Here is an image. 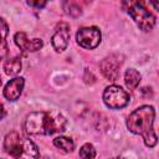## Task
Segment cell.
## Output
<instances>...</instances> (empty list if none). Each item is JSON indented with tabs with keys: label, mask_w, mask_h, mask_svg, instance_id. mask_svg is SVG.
I'll return each mask as SVG.
<instances>
[{
	"label": "cell",
	"mask_w": 159,
	"mask_h": 159,
	"mask_svg": "<svg viewBox=\"0 0 159 159\" xmlns=\"http://www.w3.org/2000/svg\"><path fill=\"white\" fill-rule=\"evenodd\" d=\"M24 128L27 134L51 135L65 130L66 119L57 111L32 112L26 117Z\"/></svg>",
	"instance_id": "obj_1"
},
{
	"label": "cell",
	"mask_w": 159,
	"mask_h": 159,
	"mask_svg": "<svg viewBox=\"0 0 159 159\" xmlns=\"http://www.w3.org/2000/svg\"><path fill=\"white\" fill-rule=\"evenodd\" d=\"M154 117L155 111L152 106H140L134 109L127 119L128 129L134 134L142 135L145 145L149 148L157 144V134L153 129Z\"/></svg>",
	"instance_id": "obj_2"
},
{
	"label": "cell",
	"mask_w": 159,
	"mask_h": 159,
	"mask_svg": "<svg viewBox=\"0 0 159 159\" xmlns=\"http://www.w3.org/2000/svg\"><path fill=\"white\" fill-rule=\"evenodd\" d=\"M4 149L15 159H39L37 145L17 132H10L4 139Z\"/></svg>",
	"instance_id": "obj_3"
},
{
	"label": "cell",
	"mask_w": 159,
	"mask_h": 159,
	"mask_svg": "<svg viewBox=\"0 0 159 159\" xmlns=\"http://www.w3.org/2000/svg\"><path fill=\"white\" fill-rule=\"evenodd\" d=\"M128 5L127 11L132 16V19L135 21V24L139 26L143 31H150L155 25V16L152 14V11L145 6L143 1H129L124 2Z\"/></svg>",
	"instance_id": "obj_4"
},
{
	"label": "cell",
	"mask_w": 159,
	"mask_h": 159,
	"mask_svg": "<svg viewBox=\"0 0 159 159\" xmlns=\"http://www.w3.org/2000/svg\"><path fill=\"white\" fill-rule=\"evenodd\" d=\"M103 102L112 109H119L129 103V94L122 87L112 84L108 86L103 92Z\"/></svg>",
	"instance_id": "obj_5"
},
{
	"label": "cell",
	"mask_w": 159,
	"mask_h": 159,
	"mask_svg": "<svg viewBox=\"0 0 159 159\" xmlns=\"http://www.w3.org/2000/svg\"><path fill=\"white\" fill-rule=\"evenodd\" d=\"M77 43L87 50L96 48L101 42V31L96 26L81 27L76 35Z\"/></svg>",
	"instance_id": "obj_6"
},
{
	"label": "cell",
	"mask_w": 159,
	"mask_h": 159,
	"mask_svg": "<svg viewBox=\"0 0 159 159\" xmlns=\"http://www.w3.org/2000/svg\"><path fill=\"white\" fill-rule=\"evenodd\" d=\"M122 63H123V57L118 53H112L102 60V62L99 65L101 72L107 80L116 81L119 77Z\"/></svg>",
	"instance_id": "obj_7"
},
{
	"label": "cell",
	"mask_w": 159,
	"mask_h": 159,
	"mask_svg": "<svg viewBox=\"0 0 159 159\" xmlns=\"http://www.w3.org/2000/svg\"><path fill=\"white\" fill-rule=\"evenodd\" d=\"M68 40H70V25L67 22L57 24L56 31L51 39V43L53 48L57 52H62L63 50H66L68 45Z\"/></svg>",
	"instance_id": "obj_8"
},
{
	"label": "cell",
	"mask_w": 159,
	"mask_h": 159,
	"mask_svg": "<svg viewBox=\"0 0 159 159\" xmlns=\"http://www.w3.org/2000/svg\"><path fill=\"white\" fill-rule=\"evenodd\" d=\"M15 43L20 47L21 51L24 52H35L37 50H40L43 46V42L41 39H32L29 40V37L26 36L25 32L20 31L15 34Z\"/></svg>",
	"instance_id": "obj_9"
},
{
	"label": "cell",
	"mask_w": 159,
	"mask_h": 159,
	"mask_svg": "<svg viewBox=\"0 0 159 159\" xmlns=\"http://www.w3.org/2000/svg\"><path fill=\"white\" fill-rule=\"evenodd\" d=\"M24 83L25 81L22 77H15L10 80L4 88V97L9 101H16L22 93Z\"/></svg>",
	"instance_id": "obj_10"
},
{
	"label": "cell",
	"mask_w": 159,
	"mask_h": 159,
	"mask_svg": "<svg viewBox=\"0 0 159 159\" xmlns=\"http://www.w3.org/2000/svg\"><path fill=\"white\" fill-rule=\"evenodd\" d=\"M9 34V26L2 17H0V60H2L7 52L6 37Z\"/></svg>",
	"instance_id": "obj_11"
},
{
	"label": "cell",
	"mask_w": 159,
	"mask_h": 159,
	"mask_svg": "<svg viewBox=\"0 0 159 159\" xmlns=\"http://www.w3.org/2000/svg\"><path fill=\"white\" fill-rule=\"evenodd\" d=\"M124 82L129 89H135L140 82V73L134 68H128L124 75Z\"/></svg>",
	"instance_id": "obj_12"
},
{
	"label": "cell",
	"mask_w": 159,
	"mask_h": 159,
	"mask_svg": "<svg viewBox=\"0 0 159 159\" xmlns=\"http://www.w3.org/2000/svg\"><path fill=\"white\" fill-rule=\"evenodd\" d=\"M4 71L9 76L17 75L21 71V61H20V58L19 57L7 58L5 61V63H4Z\"/></svg>",
	"instance_id": "obj_13"
},
{
	"label": "cell",
	"mask_w": 159,
	"mask_h": 159,
	"mask_svg": "<svg viewBox=\"0 0 159 159\" xmlns=\"http://www.w3.org/2000/svg\"><path fill=\"white\" fill-rule=\"evenodd\" d=\"M53 144L61 149L62 152L65 153H70L75 149V143L71 138H67V137H57L53 139Z\"/></svg>",
	"instance_id": "obj_14"
},
{
	"label": "cell",
	"mask_w": 159,
	"mask_h": 159,
	"mask_svg": "<svg viewBox=\"0 0 159 159\" xmlns=\"http://www.w3.org/2000/svg\"><path fill=\"white\" fill-rule=\"evenodd\" d=\"M62 6H63V10L67 15L72 16V17H78L81 14H82V9L80 7L78 4L73 2V1H63L62 2Z\"/></svg>",
	"instance_id": "obj_15"
},
{
	"label": "cell",
	"mask_w": 159,
	"mask_h": 159,
	"mask_svg": "<svg viewBox=\"0 0 159 159\" xmlns=\"http://www.w3.org/2000/svg\"><path fill=\"white\" fill-rule=\"evenodd\" d=\"M80 157L82 159H93L96 157V149L92 144L86 143L80 149Z\"/></svg>",
	"instance_id": "obj_16"
},
{
	"label": "cell",
	"mask_w": 159,
	"mask_h": 159,
	"mask_svg": "<svg viewBox=\"0 0 159 159\" xmlns=\"http://www.w3.org/2000/svg\"><path fill=\"white\" fill-rule=\"evenodd\" d=\"M27 5L30 6H35V7H43L46 5V1H27Z\"/></svg>",
	"instance_id": "obj_17"
},
{
	"label": "cell",
	"mask_w": 159,
	"mask_h": 159,
	"mask_svg": "<svg viewBox=\"0 0 159 159\" xmlns=\"http://www.w3.org/2000/svg\"><path fill=\"white\" fill-rule=\"evenodd\" d=\"M5 114H6V112H5V108H4V106L0 103V119H2V118L5 117Z\"/></svg>",
	"instance_id": "obj_18"
},
{
	"label": "cell",
	"mask_w": 159,
	"mask_h": 159,
	"mask_svg": "<svg viewBox=\"0 0 159 159\" xmlns=\"http://www.w3.org/2000/svg\"><path fill=\"white\" fill-rule=\"evenodd\" d=\"M113 159H123V158H113Z\"/></svg>",
	"instance_id": "obj_19"
},
{
	"label": "cell",
	"mask_w": 159,
	"mask_h": 159,
	"mask_svg": "<svg viewBox=\"0 0 159 159\" xmlns=\"http://www.w3.org/2000/svg\"><path fill=\"white\" fill-rule=\"evenodd\" d=\"M0 86H1V78H0Z\"/></svg>",
	"instance_id": "obj_20"
}]
</instances>
